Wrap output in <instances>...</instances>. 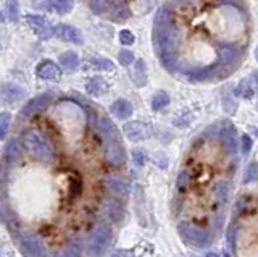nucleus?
Wrapping results in <instances>:
<instances>
[{"instance_id":"4c0bfd02","label":"nucleus","mask_w":258,"mask_h":257,"mask_svg":"<svg viewBox=\"0 0 258 257\" xmlns=\"http://www.w3.org/2000/svg\"><path fill=\"white\" fill-rule=\"evenodd\" d=\"M228 243H229V247L231 249L236 247V230H231L228 233Z\"/></svg>"},{"instance_id":"79ce46f5","label":"nucleus","mask_w":258,"mask_h":257,"mask_svg":"<svg viewBox=\"0 0 258 257\" xmlns=\"http://www.w3.org/2000/svg\"><path fill=\"white\" fill-rule=\"evenodd\" d=\"M252 133L255 134V138H258V128H252Z\"/></svg>"},{"instance_id":"a211bd4d","label":"nucleus","mask_w":258,"mask_h":257,"mask_svg":"<svg viewBox=\"0 0 258 257\" xmlns=\"http://www.w3.org/2000/svg\"><path fill=\"white\" fill-rule=\"evenodd\" d=\"M0 95H2V99L8 104H13L16 100H20L23 95H24V91L21 89L20 86H15V84H4L0 87Z\"/></svg>"},{"instance_id":"9d476101","label":"nucleus","mask_w":258,"mask_h":257,"mask_svg":"<svg viewBox=\"0 0 258 257\" xmlns=\"http://www.w3.org/2000/svg\"><path fill=\"white\" fill-rule=\"evenodd\" d=\"M123 133L124 136L133 142H139L147 139L150 136V130L147 125H144L142 122H127L123 126Z\"/></svg>"},{"instance_id":"473e14b6","label":"nucleus","mask_w":258,"mask_h":257,"mask_svg":"<svg viewBox=\"0 0 258 257\" xmlns=\"http://www.w3.org/2000/svg\"><path fill=\"white\" fill-rule=\"evenodd\" d=\"M53 257H81V249L78 246H67L64 249H61V251L56 252Z\"/></svg>"},{"instance_id":"412c9836","label":"nucleus","mask_w":258,"mask_h":257,"mask_svg":"<svg viewBox=\"0 0 258 257\" xmlns=\"http://www.w3.org/2000/svg\"><path fill=\"white\" fill-rule=\"evenodd\" d=\"M131 78L137 87H142L145 83H147V68H145V63L144 60H137L136 65H134V70L131 73Z\"/></svg>"},{"instance_id":"393cba45","label":"nucleus","mask_w":258,"mask_h":257,"mask_svg":"<svg viewBox=\"0 0 258 257\" xmlns=\"http://www.w3.org/2000/svg\"><path fill=\"white\" fill-rule=\"evenodd\" d=\"M234 94H236L237 97H240V99H252V95L255 94L253 84L250 86V79H244V81L239 83V86L236 87Z\"/></svg>"},{"instance_id":"20e7f679","label":"nucleus","mask_w":258,"mask_h":257,"mask_svg":"<svg viewBox=\"0 0 258 257\" xmlns=\"http://www.w3.org/2000/svg\"><path fill=\"white\" fill-rule=\"evenodd\" d=\"M111 236L113 231L108 223H97L86 241L87 254L91 257H102L111 243Z\"/></svg>"},{"instance_id":"6ab92c4d","label":"nucleus","mask_w":258,"mask_h":257,"mask_svg":"<svg viewBox=\"0 0 258 257\" xmlns=\"http://www.w3.org/2000/svg\"><path fill=\"white\" fill-rule=\"evenodd\" d=\"M20 157H21V147H20V142L16 141V139H12L10 142L7 144V147H5V156H4L7 167L15 165V164L20 160Z\"/></svg>"},{"instance_id":"39448f33","label":"nucleus","mask_w":258,"mask_h":257,"mask_svg":"<svg viewBox=\"0 0 258 257\" xmlns=\"http://www.w3.org/2000/svg\"><path fill=\"white\" fill-rule=\"evenodd\" d=\"M177 233H179V236L184 243L192 247L202 249V247L210 246V243H212V238H210V235L205 230H202V228L196 227V225L187 223V222H182L177 225Z\"/></svg>"},{"instance_id":"bb28decb","label":"nucleus","mask_w":258,"mask_h":257,"mask_svg":"<svg viewBox=\"0 0 258 257\" xmlns=\"http://www.w3.org/2000/svg\"><path fill=\"white\" fill-rule=\"evenodd\" d=\"M10 125H12V114L10 112H2V114H0V139L2 141L7 138Z\"/></svg>"},{"instance_id":"f257e3e1","label":"nucleus","mask_w":258,"mask_h":257,"mask_svg":"<svg viewBox=\"0 0 258 257\" xmlns=\"http://www.w3.org/2000/svg\"><path fill=\"white\" fill-rule=\"evenodd\" d=\"M181 39L182 36L176 26L173 10H169L168 7L160 9L155 17V26H153V44H155L161 65L169 71L176 67Z\"/></svg>"},{"instance_id":"4be33fe9","label":"nucleus","mask_w":258,"mask_h":257,"mask_svg":"<svg viewBox=\"0 0 258 257\" xmlns=\"http://www.w3.org/2000/svg\"><path fill=\"white\" fill-rule=\"evenodd\" d=\"M107 83L103 81L102 78H92V79H89L87 84H86V91L94 95V97H99V95H102L105 91H107Z\"/></svg>"},{"instance_id":"a878e982","label":"nucleus","mask_w":258,"mask_h":257,"mask_svg":"<svg viewBox=\"0 0 258 257\" xmlns=\"http://www.w3.org/2000/svg\"><path fill=\"white\" fill-rule=\"evenodd\" d=\"M5 13L10 21H16L20 15V2L18 0H5Z\"/></svg>"},{"instance_id":"58836bf2","label":"nucleus","mask_w":258,"mask_h":257,"mask_svg":"<svg viewBox=\"0 0 258 257\" xmlns=\"http://www.w3.org/2000/svg\"><path fill=\"white\" fill-rule=\"evenodd\" d=\"M111 257H133V255H131V252H127V251H116Z\"/></svg>"},{"instance_id":"aec40b11","label":"nucleus","mask_w":258,"mask_h":257,"mask_svg":"<svg viewBox=\"0 0 258 257\" xmlns=\"http://www.w3.org/2000/svg\"><path fill=\"white\" fill-rule=\"evenodd\" d=\"M86 70H94V71H111L115 68L113 62L108 59H99V57H91L84 63Z\"/></svg>"},{"instance_id":"4468645a","label":"nucleus","mask_w":258,"mask_h":257,"mask_svg":"<svg viewBox=\"0 0 258 257\" xmlns=\"http://www.w3.org/2000/svg\"><path fill=\"white\" fill-rule=\"evenodd\" d=\"M103 212L111 222H115V223H119L121 220L124 219V207L118 199L108 197L107 200H105V202H103Z\"/></svg>"},{"instance_id":"1a4fd4ad","label":"nucleus","mask_w":258,"mask_h":257,"mask_svg":"<svg viewBox=\"0 0 258 257\" xmlns=\"http://www.w3.org/2000/svg\"><path fill=\"white\" fill-rule=\"evenodd\" d=\"M52 102V95L50 94H42V95H37V97L31 99L26 106H24L21 109V115L24 118H29L32 115L39 114V112H44L48 109V106H50Z\"/></svg>"},{"instance_id":"b1692460","label":"nucleus","mask_w":258,"mask_h":257,"mask_svg":"<svg viewBox=\"0 0 258 257\" xmlns=\"http://www.w3.org/2000/svg\"><path fill=\"white\" fill-rule=\"evenodd\" d=\"M169 94L165 91H158L155 95L152 97V110L153 112H158V110H163L168 104H169Z\"/></svg>"},{"instance_id":"c85d7f7f","label":"nucleus","mask_w":258,"mask_h":257,"mask_svg":"<svg viewBox=\"0 0 258 257\" xmlns=\"http://www.w3.org/2000/svg\"><path fill=\"white\" fill-rule=\"evenodd\" d=\"M50 4L56 12L64 15V13H70L73 10V7H75V0H50Z\"/></svg>"},{"instance_id":"0eeeda50","label":"nucleus","mask_w":258,"mask_h":257,"mask_svg":"<svg viewBox=\"0 0 258 257\" xmlns=\"http://www.w3.org/2000/svg\"><path fill=\"white\" fill-rule=\"evenodd\" d=\"M218 60H220V65L224 70L231 71L240 63V50L236 45L223 44L218 47Z\"/></svg>"},{"instance_id":"ddd939ff","label":"nucleus","mask_w":258,"mask_h":257,"mask_svg":"<svg viewBox=\"0 0 258 257\" xmlns=\"http://www.w3.org/2000/svg\"><path fill=\"white\" fill-rule=\"evenodd\" d=\"M36 73L39 78L42 79H48V81H56V79L61 78V70L58 65H55L53 62L50 60H44L40 62L37 68H36Z\"/></svg>"},{"instance_id":"5701e85b","label":"nucleus","mask_w":258,"mask_h":257,"mask_svg":"<svg viewBox=\"0 0 258 257\" xmlns=\"http://www.w3.org/2000/svg\"><path fill=\"white\" fill-rule=\"evenodd\" d=\"M115 0H89V9L95 15H102L110 12L115 7Z\"/></svg>"},{"instance_id":"7c9ffc66","label":"nucleus","mask_w":258,"mask_h":257,"mask_svg":"<svg viewBox=\"0 0 258 257\" xmlns=\"http://www.w3.org/2000/svg\"><path fill=\"white\" fill-rule=\"evenodd\" d=\"M258 180V164L255 162H250L248 167H247V170L244 173V183L248 184V183H255Z\"/></svg>"},{"instance_id":"cd10ccee","label":"nucleus","mask_w":258,"mask_h":257,"mask_svg":"<svg viewBox=\"0 0 258 257\" xmlns=\"http://www.w3.org/2000/svg\"><path fill=\"white\" fill-rule=\"evenodd\" d=\"M113 13H111V18L115 20L116 23H121L124 21L126 18H129V10L127 7L124 4H115V7H113Z\"/></svg>"},{"instance_id":"f03ea898","label":"nucleus","mask_w":258,"mask_h":257,"mask_svg":"<svg viewBox=\"0 0 258 257\" xmlns=\"http://www.w3.org/2000/svg\"><path fill=\"white\" fill-rule=\"evenodd\" d=\"M99 131L103 138L105 157H107L108 164H111L113 167H121L126 160V152H124V146H123V142H121L119 133L116 130L115 123H113L108 117H100Z\"/></svg>"},{"instance_id":"c9c22d12","label":"nucleus","mask_w":258,"mask_h":257,"mask_svg":"<svg viewBox=\"0 0 258 257\" xmlns=\"http://www.w3.org/2000/svg\"><path fill=\"white\" fill-rule=\"evenodd\" d=\"M119 42L123 45H133L136 42V37L129 29H123L119 33Z\"/></svg>"},{"instance_id":"dca6fc26","label":"nucleus","mask_w":258,"mask_h":257,"mask_svg":"<svg viewBox=\"0 0 258 257\" xmlns=\"http://www.w3.org/2000/svg\"><path fill=\"white\" fill-rule=\"evenodd\" d=\"M110 112L113 115H115L116 118L119 120H126L133 115V106H131V102L126 100V99H118L111 104V107H110Z\"/></svg>"},{"instance_id":"ea45409f","label":"nucleus","mask_w":258,"mask_h":257,"mask_svg":"<svg viewBox=\"0 0 258 257\" xmlns=\"http://www.w3.org/2000/svg\"><path fill=\"white\" fill-rule=\"evenodd\" d=\"M252 79H253V91H255V94H258V71H255Z\"/></svg>"},{"instance_id":"2eb2a0df","label":"nucleus","mask_w":258,"mask_h":257,"mask_svg":"<svg viewBox=\"0 0 258 257\" xmlns=\"http://www.w3.org/2000/svg\"><path fill=\"white\" fill-rule=\"evenodd\" d=\"M105 184H107V188L113 192V194H116V196H124L126 197L129 192H131V184H129L123 178L110 176V178H107V181H105Z\"/></svg>"},{"instance_id":"72a5a7b5","label":"nucleus","mask_w":258,"mask_h":257,"mask_svg":"<svg viewBox=\"0 0 258 257\" xmlns=\"http://www.w3.org/2000/svg\"><path fill=\"white\" fill-rule=\"evenodd\" d=\"M253 147V141L252 138H250L248 134H242L240 136V150H242V156H248L250 154V150H252Z\"/></svg>"},{"instance_id":"f704fd0d","label":"nucleus","mask_w":258,"mask_h":257,"mask_svg":"<svg viewBox=\"0 0 258 257\" xmlns=\"http://www.w3.org/2000/svg\"><path fill=\"white\" fill-rule=\"evenodd\" d=\"M118 60H119V65L129 67L136 59H134V54L131 50L123 49V50H119V54H118Z\"/></svg>"},{"instance_id":"2f4dec72","label":"nucleus","mask_w":258,"mask_h":257,"mask_svg":"<svg viewBox=\"0 0 258 257\" xmlns=\"http://www.w3.org/2000/svg\"><path fill=\"white\" fill-rule=\"evenodd\" d=\"M189 183H190V176L187 172H181L179 176H177L176 180V188L179 192H185L189 189Z\"/></svg>"},{"instance_id":"423d86ee","label":"nucleus","mask_w":258,"mask_h":257,"mask_svg":"<svg viewBox=\"0 0 258 257\" xmlns=\"http://www.w3.org/2000/svg\"><path fill=\"white\" fill-rule=\"evenodd\" d=\"M21 251L26 257H47V247L40 236L34 233H26L20 238Z\"/></svg>"},{"instance_id":"6e6552de","label":"nucleus","mask_w":258,"mask_h":257,"mask_svg":"<svg viewBox=\"0 0 258 257\" xmlns=\"http://www.w3.org/2000/svg\"><path fill=\"white\" fill-rule=\"evenodd\" d=\"M220 141H221L226 152H229V154H236V152H237L239 141H237L236 130H234V125L231 122H224V125L221 126Z\"/></svg>"},{"instance_id":"f8f14e48","label":"nucleus","mask_w":258,"mask_h":257,"mask_svg":"<svg viewBox=\"0 0 258 257\" xmlns=\"http://www.w3.org/2000/svg\"><path fill=\"white\" fill-rule=\"evenodd\" d=\"M55 36L64 42H70V44H81L83 42V33H81L79 29H76L75 26H70V25H58L56 26Z\"/></svg>"},{"instance_id":"f3484780","label":"nucleus","mask_w":258,"mask_h":257,"mask_svg":"<svg viewBox=\"0 0 258 257\" xmlns=\"http://www.w3.org/2000/svg\"><path fill=\"white\" fill-rule=\"evenodd\" d=\"M58 62H60V65L63 67V70L68 71V73H75V71L79 68V57H78V54L73 52V50L60 54Z\"/></svg>"},{"instance_id":"e433bc0d","label":"nucleus","mask_w":258,"mask_h":257,"mask_svg":"<svg viewBox=\"0 0 258 257\" xmlns=\"http://www.w3.org/2000/svg\"><path fill=\"white\" fill-rule=\"evenodd\" d=\"M131 156H133V162H134L137 167H144L145 162H147V157H145L144 150H141V149H134Z\"/></svg>"},{"instance_id":"37998d69","label":"nucleus","mask_w":258,"mask_h":257,"mask_svg":"<svg viewBox=\"0 0 258 257\" xmlns=\"http://www.w3.org/2000/svg\"><path fill=\"white\" fill-rule=\"evenodd\" d=\"M255 59H256V62H258V45H256V49H255Z\"/></svg>"},{"instance_id":"9b49d317","label":"nucleus","mask_w":258,"mask_h":257,"mask_svg":"<svg viewBox=\"0 0 258 257\" xmlns=\"http://www.w3.org/2000/svg\"><path fill=\"white\" fill-rule=\"evenodd\" d=\"M26 21L32 26V29L36 31V34L40 39H48V37H52L55 34V28L48 26L47 20L42 18V17H39V15H28Z\"/></svg>"},{"instance_id":"7ed1b4c3","label":"nucleus","mask_w":258,"mask_h":257,"mask_svg":"<svg viewBox=\"0 0 258 257\" xmlns=\"http://www.w3.org/2000/svg\"><path fill=\"white\" fill-rule=\"evenodd\" d=\"M24 147L29 150V154L42 164H50L53 160V150L47 139L37 130H26L23 134Z\"/></svg>"},{"instance_id":"a19ab883","label":"nucleus","mask_w":258,"mask_h":257,"mask_svg":"<svg viewBox=\"0 0 258 257\" xmlns=\"http://www.w3.org/2000/svg\"><path fill=\"white\" fill-rule=\"evenodd\" d=\"M205 257H221V255L218 254V252H207V254H205Z\"/></svg>"},{"instance_id":"c756f323","label":"nucleus","mask_w":258,"mask_h":257,"mask_svg":"<svg viewBox=\"0 0 258 257\" xmlns=\"http://www.w3.org/2000/svg\"><path fill=\"white\" fill-rule=\"evenodd\" d=\"M213 189H215V194H216L218 200H220L221 204H224L226 199H228V194H229V184L226 181H218Z\"/></svg>"}]
</instances>
